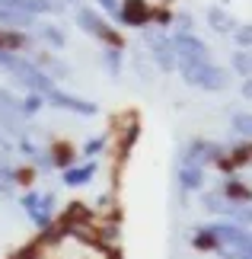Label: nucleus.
<instances>
[{
	"label": "nucleus",
	"instance_id": "3",
	"mask_svg": "<svg viewBox=\"0 0 252 259\" xmlns=\"http://www.w3.org/2000/svg\"><path fill=\"white\" fill-rule=\"evenodd\" d=\"M185 77H188V83H195V87H208V90H217V87H224V71H217V67H211L208 61L205 64H191V67H182Z\"/></svg>",
	"mask_w": 252,
	"mask_h": 259
},
{
	"label": "nucleus",
	"instance_id": "1",
	"mask_svg": "<svg viewBox=\"0 0 252 259\" xmlns=\"http://www.w3.org/2000/svg\"><path fill=\"white\" fill-rule=\"evenodd\" d=\"M211 234V240H214L224 253L230 256H236V259H243L252 253V237L243 234L239 227H214V231H208Z\"/></svg>",
	"mask_w": 252,
	"mask_h": 259
},
{
	"label": "nucleus",
	"instance_id": "2",
	"mask_svg": "<svg viewBox=\"0 0 252 259\" xmlns=\"http://www.w3.org/2000/svg\"><path fill=\"white\" fill-rule=\"evenodd\" d=\"M0 64H4L7 71H13L16 77H23V83H29V87H35V90H42V93H48V96L55 93V87L48 83V77H45V74H38V71H35L32 64L19 61V58H10V55H4V52H0Z\"/></svg>",
	"mask_w": 252,
	"mask_h": 259
},
{
	"label": "nucleus",
	"instance_id": "7",
	"mask_svg": "<svg viewBox=\"0 0 252 259\" xmlns=\"http://www.w3.org/2000/svg\"><path fill=\"white\" fill-rule=\"evenodd\" d=\"M243 259H252V253H249V256H243Z\"/></svg>",
	"mask_w": 252,
	"mask_h": 259
},
{
	"label": "nucleus",
	"instance_id": "6",
	"mask_svg": "<svg viewBox=\"0 0 252 259\" xmlns=\"http://www.w3.org/2000/svg\"><path fill=\"white\" fill-rule=\"evenodd\" d=\"M236 64H239V67H243V71H246V74H252V61H249V58H246V55H239V58H236Z\"/></svg>",
	"mask_w": 252,
	"mask_h": 259
},
{
	"label": "nucleus",
	"instance_id": "5",
	"mask_svg": "<svg viewBox=\"0 0 252 259\" xmlns=\"http://www.w3.org/2000/svg\"><path fill=\"white\" fill-rule=\"evenodd\" d=\"M233 125H236L243 135H252V115H236V118H233Z\"/></svg>",
	"mask_w": 252,
	"mask_h": 259
},
{
	"label": "nucleus",
	"instance_id": "4",
	"mask_svg": "<svg viewBox=\"0 0 252 259\" xmlns=\"http://www.w3.org/2000/svg\"><path fill=\"white\" fill-rule=\"evenodd\" d=\"M176 52H179V64L182 67H191V64H205L208 61V52L198 38L191 35H179L176 38Z\"/></svg>",
	"mask_w": 252,
	"mask_h": 259
}]
</instances>
